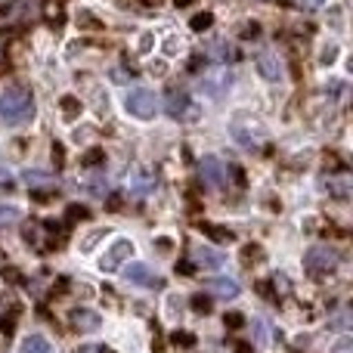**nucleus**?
<instances>
[{
	"instance_id": "obj_8",
	"label": "nucleus",
	"mask_w": 353,
	"mask_h": 353,
	"mask_svg": "<svg viewBox=\"0 0 353 353\" xmlns=\"http://www.w3.org/2000/svg\"><path fill=\"white\" fill-rule=\"evenodd\" d=\"M248 124H251L248 130H242V128H236V124H232V137H236V143H242L245 149H257L263 143V128H261V124H254L251 118H248Z\"/></svg>"
},
{
	"instance_id": "obj_12",
	"label": "nucleus",
	"mask_w": 353,
	"mask_h": 353,
	"mask_svg": "<svg viewBox=\"0 0 353 353\" xmlns=\"http://www.w3.org/2000/svg\"><path fill=\"white\" fill-rule=\"evenodd\" d=\"M205 288L214 294H220V298H239V292H242L239 282H232V279H208Z\"/></svg>"
},
{
	"instance_id": "obj_18",
	"label": "nucleus",
	"mask_w": 353,
	"mask_h": 353,
	"mask_svg": "<svg viewBox=\"0 0 353 353\" xmlns=\"http://www.w3.org/2000/svg\"><path fill=\"white\" fill-rule=\"evenodd\" d=\"M208 236H214L217 242H232V232L230 230H220V226H201Z\"/></svg>"
},
{
	"instance_id": "obj_6",
	"label": "nucleus",
	"mask_w": 353,
	"mask_h": 353,
	"mask_svg": "<svg viewBox=\"0 0 353 353\" xmlns=\"http://www.w3.org/2000/svg\"><path fill=\"white\" fill-rule=\"evenodd\" d=\"M124 282H130V285H152V288L159 285L161 288V279L146 267V263H140V261L124 267Z\"/></svg>"
},
{
	"instance_id": "obj_14",
	"label": "nucleus",
	"mask_w": 353,
	"mask_h": 353,
	"mask_svg": "<svg viewBox=\"0 0 353 353\" xmlns=\"http://www.w3.org/2000/svg\"><path fill=\"white\" fill-rule=\"evenodd\" d=\"M19 353H50V341L41 335H31L22 341V347H19Z\"/></svg>"
},
{
	"instance_id": "obj_24",
	"label": "nucleus",
	"mask_w": 353,
	"mask_h": 353,
	"mask_svg": "<svg viewBox=\"0 0 353 353\" xmlns=\"http://www.w3.org/2000/svg\"><path fill=\"white\" fill-rule=\"evenodd\" d=\"M332 325H335V329H347V325H350V310H341V313H338V319H335Z\"/></svg>"
},
{
	"instance_id": "obj_27",
	"label": "nucleus",
	"mask_w": 353,
	"mask_h": 353,
	"mask_svg": "<svg viewBox=\"0 0 353 353\" xmlns=\"http://www.w3.org/2000/svg\"><path fill=\"white\" fill-rule=\"evenodd\" d=\"M226 325H242V313H230V316H226Z\"/></svg>"
},
{
	"instance_id": "obj_29",
	"label": "nucleus",
	"mask_w": 353,
	"mask_h": 353,
	"mask_svg": "<svg viewBox=\"0 0 353 353\" xmlns=\"http://www.w3.org/2000/svg\"><path fill=\"white\" fill-rule=\"evenodd\" d=\"M149 47H152V37H149V34H146V37H143V41H140V50H143V53H146V50H149Z\"/></svg>"
},
{
	"instance_id": "obj_10",
	"label": "nucleus",
	"mask_w": 353,
	"mask_h": 353,
	"mask_svg": "<svg viewBox=\"0 0 353 353\" xmlns=\"http://www.w3.org/2000/svg\"><path fill=\"white\" fill-rule=\"evenodd\" d=\"M230 81H232V74L226 72V68H220V72H214V74H208V78H201V90L208 87V93H211V97H220V93L230 87Z\"/></svg>"
},
{
	"instance_id": "obj_13",
	"label": "nucleus",
	"mask_w": 353,
	"mask_h": 353,
	"mask_svg": "<svg viewBox=\"0 0 353 353\" xmlns=\"http://www.w3.org/2000/svg\"><path fill=\"white\" fill-rule=\"evenodd\" d=\"M192 257L201 267H220V263H223V254H217V251H211V248H195Z\"/></svg>"
},
{
	"instance_id": "obj_5",
	"label": "nucleus",
	"mask_w": 353,
	"mask_h": 353,
	"mask_svg": "<svg viewBox=\"0 0 353 353\" xmlns=\"http://www.w3.org/2000/svg\"><path fill=\"white\" fill-rule=\"evenodd\" d=\"M130 254H134V242H128V239H118V242H112V248L105 251L103 270H105V273H109V270H118L124 261H130Z\"/></svg>"
},
{
	"instance_id": "obj_11",
	"label": "nucleus",
	"mask_w": 353,
	"mask_h": 353,
	"mask_svg": "<svg viewBox=\"0 0 353 353\" xmlns=\"http://www.w3.org/2000/svg\"><path fill=\"white\" fill-rule=\"evenodd\" d=\"M165 105H168V112H171L174 118H183L186 115V109H189V93L174 87V90H168V103Z\"/></svg>"
},
{
	"instance_id": "obj_32",
	"label": "nucleus",
	"mask_w": 353,
	"mask_h": 353,
	"mask_svg": "<svg viewBox=\"0 0 353 353\" xmlns=\"http://www.w3.org/2000/svg\"><path fill=\"white\" fill-rule=\"evenodd\" d=\"M103 353H115V350H105V347H103Z\"/></svg>"
},
{
	"instance_id": "obj_26",
	"label": "nucleus",
	"mask_w": 353,
	"mask_h": 353,
	"mask_svg": "<svg viewBox=\"0 0 353 353\" xmlns=\"http://www.w3.org/2000/svg\"><path fill=\"white\" fill-rule=\"evenodd\" d=\"M174 341H176V344H183V347H189V344H192V335H186V332H176Z\"/></svg>"
},
{
	"instance_id": "obj_23",
	"label": "nucleus",
	"mask_w": 353,
	"mask_h": 353,
	"mask_svg": "<svg viewBox=\"0 0 353 353\" xmlns=\"http://www.w3.org/2000/svg\"><path fill=\"white\" fill-rule=\"evenodd\" d=\"M211 22H214L211 12H201V16H195V19H192V28H195V31H201V28H208Z\"/></svg>"
},
{
	"instance_id": "obj_1",
	"label": "nucleus",
	"mask_w": 353,
	"mask_h": 353,
	"mask_svg": "<svg viewBox=\"0 0 353 353\" xmlns=\"http://www.w3.org/2000/svg\"><path fill=\"white\" fill-rule=\"evenodd\" d=\"M34 118V97L25 84H12L0 93V121L19 128V124Z\"/></svg>"
},
{
	"instance_id": "obj_22",
	"label": "nucleus",
	"mask_w": 353,
	"mask_h": 353,
	"mask_svg": "<svg viewBox=\"0 0 353 353\" xmlns=\"http://www.w3.org/2000/svg\"><path fill=\"white\" fill-rule=\"evenodd\" d=\"M65 217H68V223H78V220H84V217H87V208L72 205V208H68V214H65Z\"/></svg>"
},
{
	"instance_id": "obj_20",
	"label": "nucleus",
	"mask_w": 353,
	"mask_h": 353,
	"mask_svg": "<svg viewBox=\"0 0 353 353\" xmlns=\"http://www.w3.org/2000/svg\"><path fill=\"white\" fill-rule=\"evenodd\" d=\"M192 310L195 313H208V310H211V298H208V294H195V298H192Z\"/></svg>"
},
{
	"instance_id": "obj_16",
	"label": "nucleus",
	"mask_w": 353,
	"mask_h": 353,
	"mask_svg": "<svg viewBox=\"0 0 353 353\" xmlns=\"http://www.w3.org/2000/svg\"><path fill=\"white\" fill-rule=\"evenodd\" d=\"M19 3H25V0H10V3H0V25H3V22H12V19L19 16V10H16Z\"/></svg>"
},
{
	"instance_id": "obj_21",
	"label": "nucleus",
	"mask_w": 353,
	"mask_h": 353,
	"mask_svg": "<svg viewBox=\"0 0 353 353\" xmlns=\"http://www.w3.org/2000/svg\"><path fill=\"white\" fill-rule=\"evenodd\" d=\"M319 56H323V59H319L323 65H332V62H335V56H338V43H329V47H323V53H319Z\"/></svg>"
},
{
	"instance_id": "obj_31",
	"label": "nucleus",
	"mask_w": 353,
	"mask_h": 353,
	"mask_svg": "<svg viewBox=\"0 0 353 353\" xmlns=\"http://www.w3.org/2000/svg\"><path fill=\"white\" fill-rule=\"evenodd\" d=\"M81 353H103V347H93V344H90V347H84Z\"/></svg>"
},
{
	"instance_id": "obj_17",
	"label": "nucleus",
	"mask_w": 353,
	"mask_h": 353,
	"mask_svg": "<svg viewBox=\"0 0 353 353\" xmlns=\"http://www.w3.org/2000/svg\"><path fill=\"white\" fill-rule=\"evenodd\" d=\"M78 112H81V103L74 97H62V115L72 121V118H78Z\"/></svg>"
},
{
	"instance_id": "obj_3",
	"label": "nucleus",
	"mask_w": 353,
	"mask_h": 353,
	"mask_svg": "<svg viewBox=\"0 0 353 353\" xmlns=\"http://www.w3.org/2000/svg\"><path fill=\"white\" fill-rule=\"evenodd\" d=\"M124 105H128V112L134 118H140V121H149V118H155V112H159V99H155V93L146 90V87L130 90L128 99H124Z\"/></svg>"
},
{
	"instance_id": "obj_19",
	"label": "nucleus",
	"mask_w": 353,
	"mask_h": 353,
	"mask_svg": "<svg viewBox=\"0 0 353 353\" xmlns=\"http://www.w3.org/2000/svg\"><path fill=\"white\" fill-rule=\"evenodd\" d=\"M19 217H22V214H19V208H3V205H0V226H3V223H16Z\"/></svg>"
},
{
	"instance_id": "obj_28",
	"label": "nucleus",
	"mask_w": 353,
	"mask_h": 353,
	"mask_svg": "<svg viewBox=\"0 0 353 353\" xmlns=\"http://www.w3.org/2000/svg\"><path fill=\"white\" fill-rule=\"evenodd\" d=\"M0 186H6V189H10V186H12V176H10V174H3V171H0Z\"/></svg>"
},
{
	"instance_id": "obj_7",
	"label": "nucleus",
	"mask_w": 353,
	"mask_h": 353,
	"mask_svg": "<svg viewBox=\"0 0 353 353\" xmlns=\"http://www.w3.org/2000/svg\"><path fill=\"white\" fill-rule=\"evenodd\" d=\"M68 323H72V329L74 332H81V335H87V332H97L99 325H103V319H99V313H93V310H72L68 313Z\"/></svg>"
},
{
	"instance_id": "obj_4",
	"label": "nucleus",
	"mask_w": 353,
	"mask_h": 353,
	"mask_svg": "<svg viewBox=\"0 0 353 353\" xmlns=\"http://www.w3.org/2000/svg\"><path fill=\"white\" fill-rule=\"evenodd\" d=\"M201 180L211 189H220L226 183V168L217 155H205V159H201Z\"/></svg>"
},
{
	"instance_id": "obj_15",
	"label": "nucleus",
	"mask_w": 353,
	"mask_h": 353,
	"mask_svg": "<svg viewBox=\"0 0 353 353\" xmlns=\"http://www.w3.org/2000/svg\"><path fill=\"white\" fill-rule=\"evenodd\" d=\"M279 3L292 6V10H304V12H310V10H319V6H323L325 0H279Z\"/></svg>"
},
{
	"instance_id": "obj_9",
	"label": "nucleus",
	"mask_w": 353,
	"mask_h": 353,
	"mask_svg": "<svg viewBox=\"0 0 353 353\" xmlns=\"http://www.w3.org/2000/svg\"><path fill=\"white\" fill-rule=\"evenodd\" d=\"M257 72H261L267 81H279L282 78L279 56H276V53H261V56H257Z\"/></svg>"
},
{
	"instance_id": "obj_25",
	"label": "nucleus",
	"mask_w": 353,
	"mask_h": 353,
	"mask_svg": "<svg viewBox=\"0 0 353 353\" xmlns=\"http://www.w3.org/2000/svg\"><path fill=\"white\" fill-rule=\"evenodd\" d=\"M99 161H103V149H90L87 159H84V165H99Z\"/></svg>"
},
{
	"instance_id": "obj_2",
	"label": "nucleus",
	"mask_w": 353,
	"mask_h": 353,
	"mask_svg": "<svg viewBox=\"0 0 353 353\" xmlns=\"http://www.w3.org/2000/svg\"><path fill=\"white\" fill-rule=\"evenodd\" d=\"M338 261H341V254H338L335 248H329V245H313L304 257V267L313 279H319V276H329L332 270L338 267Z\"/></svg>"
},
{
	"instance_id": "obj_30",
	"label": "nucleus",
	"mask_w": 353,
	"mask_h": 353,
	"mask_svg": "<svg viewBox=\"0 0 353 353\" xmlns=\"http://www.w3.org/2000/svg\"><path fill=\"white\" fill-rule=\"evenodd\" d=\"M236 353H254V350H251V347H248V344H245V341H242V344H236Z\"/></svg>"
}]
</instances>
